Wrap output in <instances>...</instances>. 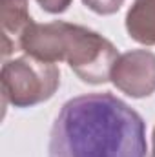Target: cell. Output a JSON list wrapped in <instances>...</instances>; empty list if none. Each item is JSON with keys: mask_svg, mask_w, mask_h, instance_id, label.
<instances>
[{"mask_svg": "<svg viewBox=\"0 0 155 157\" xmlns=\"http://www.w3.org/2000/svg\"><path fill=\"white\" fill-rule=\"evenodd\" d=\"M49 157H146L144 121L112 93L70 99L51 126Z\"/></svg>", "mask_w": 155, "mask_h": 157, "instance_id": "1", "label": "cell"}, {"mask_svg": "<svg viewBox=\"0 0 155 157\" xmlns=\"http://www.w3.org/2000/svg\"><path fill=\"white\" fill-rule=\"evenodd\" d=\"M18 48L33 59L44 62L66 60L82 82L104 84L112 77L119 59L117 48L84 26L62 20L49 24H31L18 40Z\"/></svg>", "mask_w": 155, "mask_h": 157, "instance_id": "2", "label": "cell"}, {"mask_svg": "<svg viewBox=\"0 0 155 157\" xmlns=\"http://www.w3.org/2000/svg\"><path fill=\"white\" fill-rule=\"evenodd\" d=\"M60 86V71L55 64L33 57H18L2 66L4 106L29 108L49 101Z\"/></svg>", "mask_w": 155, "mask_h": 157, "instance_id": "3", "label": "cell"}, {"mask_svg": "<svg viewBox=\"0 0 155 157\" xmlns=\"http://www.w3.org/2000/svg\"><path fill=\"white\" fill-rule=\"evenodd\" d=\"M110 80L128 97L142 99L152 95L155 91V53L133 49L119 55Z\"/></svg>", "mask_w": 155, "mask_h": 157, "instance_id": "4", "label": "cell"}, {"mask_svg": "<svg viewBox=\"0 0 155 157\" xmlns=\"http://www.w3.org/2000/svg\"><path fill=\"white\" fill-rule=\"evenodd\" d=\"M0 20H2V40H4V57L15 49L22 33L33 24V18L28 11V0H0Z\"/></svg>", "mask_w": 155, "mask_h": 157, "instance_id": "5", "label": "cell"}, {"mask_svg": "<svg viewBox=\"0 0 155 157\" xmlns=\"http://www.w3.org/2000/svg\"><path fill=\"white\" fill-rule=\"evenodd\" d=\"M126 31L144 46H155V0H133L126 15Z\"/></svg>", "mask_w": 155, "mask_h": 157, "instance_id": "6", "label": "cell"}, {"mask_svg": "<svg viewBox=\"0 0 155 157\" xmlns=\"http://www.w3.org/2000/svg\"><path fill=\"white\" fill-rule=\"evenodd\" d=\"M88 9L97 15H113L120 9L124 0H82Z\"/></svg>", "mask_w": 155, "mask_h": 157, "instance_id": "7", "label": "cell"}, {"mask_svg": "<svg viewBox=\"0 0 155 157\" xmlns=\"http://www.w3.org/2000/svg\"><path fill=\"white\" fill-rule=\"evenodd\" d=\"M73 0H37L40 7L51 15H59V13H64L70 6H71Z\"/></svg>", "mask_w": 155, "mask_h": 157, "instance_id": "8", "label": "cell"}, {"mask_svg": "<svg viewBox=\"0 0 155 157\" xmlns=\"http://www.w3.org/2000/svg\"><path fill=\"white\" fill-rule=\"evenodd\" d=\"M152 157H155V130H153V150H152Z\"/></svg>", "mask_w": 155, "mask_h": 157, "instance_id": "9", "label": "cell"}]
</instances>
